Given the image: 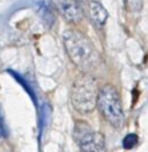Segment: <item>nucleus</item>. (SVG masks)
<instances>
[{
  "mask_svg": "<svg viewBox=\"0 0 148 152\" xmlns=\"http://www.w3.org/2000/svg\"><path fill=\"white\" fill-rule=\"evenodd\" d=\"M63 43L69 59L80 69L90 72L98 68L100 56L91 40L84 34L77 29H67L63 32Z\"/></svg>",
  "mask_w": 148,
  "mask_h": 152,
  "instance_id": "f257e3e1",
  "label": "nucleus"
},
{
  "mask_svg": "<svg viewBox=\"0 0 148 152\" xmlns=\"http://www.w3.org/2000/svg\"><path fill=\"white\" fill-rule=\"evenodd\" d=\"M98 84L87 72L80 75L74 81L71 92V102L74 108L80 113H88L95 110L98 104Z\"/></svg>",
  "mask_w": 148,
  "mask_h": 152,
  "instance_id": "f03ea898",
  "label": "nucleus"
},
{
  "mask_svg": "<svg viewBox=\"0 0 148 152\" xmlns=\"http://www.w3.org/2000/svg\"><path fill=\"white\" fill-rule=\"evenodd\" d=\"M98 107L103 118L115 128H122L124 124V113L119 92L111 84H107L99 91Z\"/></svg>",
  "mask_w": 148,
  "mask_h": 152,
  "instance_id": "7ed1b4c3",
  "label": "nucleus"
},
{
  "mask_svg": "<svg viewBox=\"0 0 148 152\" xmlns=\"http://www.w3.org/2000/svg\"><path fill=\"white\" fill-rule=\"evenodd\" d=\"M74 136L82 152H106L104 136L99 132L92 131L84 121H77Z\"/></svg>",
  "mask_w": 148,
  "mask_h": 152,
  "instance_id": "20e7f679",
  "label": "nucleus"
},
{
  "mask_svg": "<svg viewBox=\"0 0 148 152\" xmlns=\"http://www.w3.org/2000/svg\"><path fill=\"white\" fill-rule=\"evenodd\" d=\"M52 3L69 23H79L83 19V10L77 0H52Z\"/></svg>",
  "mask_w": 148,
  "mask_h": 152,
  "instance_id": "39448f33",
  "label": "nucleus"
},
{
  "mask_svg": "<svg viewBox=\"0 0 148 152\" xmlns=\"http://www.w3.org/2000/svg\"><path fill=\"white\" fill-rule=\"evenodd\" d=\"M40 18L47 27H51L55 23V13L52 10V0H35Z\"/></svg>",
  "mask_w": 148,
  "mask_h": 152,
  "instance_id": "423d86ee",
  "label": "nucleus"
},
{
  "mask_svg": "<svg viewBox=\"0 0 148 152\" xmlns=\"http://www.w3.org/2000/svg\"><path fill=\"white\" fill-rule=\"evenodd\" d=\"M90 15L92 21L98 27H103L104 23L107 21V19H108V12L99 1L90 3Z\"/></svg>",
  "mask_w": 148,
  "mask_h": 152,
  "instance_id": "0eeeda50",
  "label": "nucleus"
},
{
  "mask_svg": "<svg viewBox=\"0 0 148 152\" xmlns=\"http://www.w3.org/2000/svg\"><path fill=\"white\" fill-rule=\"evenodd\" d=\"M139 142V137L136 134H128L127 136L123 139V147L125 150H132Z\"/></svg>",
  "mask_w": 148,
  "mask_h": 152,
  "instance_id": "6e6552de",
  "label": "nucleus"
},
{
  "mask_svg": "<svg viewBox=\"0 0 148 152\" xmlns=\"http://www.w3.org/2000/svg\"><path fill=\"white\" fill-rule=\"evenodd\" d=\"M8 72H9V74H11V75H12V76H13V77H15V79H16V80H17V81H19V83H20V84H21V86H23V87H24V88H26V91H27V92H28V94H29V95H31V97H32V99H34V102H35V103H36V96H35V92H34V91H32V88H31V87H29V86H28V84H27V83H26V80H24V79H23V77H21V76H19V75H17V74H16V72H15V71H11V69H8Z\"/></svg>",
  "mask_w": 148,
  "mask_h": 152,
  "instance_id": "1a4fd4ad",
  "label": "nucleus"
},
{
  "mask_svg": "<svg viewBox=\"0 0 148 152\" xmlns=\"http://www.w3.org/2000/svg\"><path fill=\"white\" fill-rule=\"evenodd\" d=\"M125 7L130 12H140L141 7H143V0H124Z\"/></svg>",
  "mask_w": 148,
  "mask_h": 152,
  "instance_id": "9d476101",
  "label": "nucleus"
},
{
  "mask_svg": "<svg viewBox=\"0 0 148 152\" xmlns=\"http://www.w3.org/2000/svg\"><path fill=\"white\" fill-rule=\"evenodd\" d=\"M0 136H7V132H5V128L1 123V119H0Z\"/></svg>",
  "mask_w": 148,
  "mask_h": 152,
  "instance_id": "9b49d317",
  "label": "nucleus"
}]
</instances>
